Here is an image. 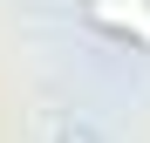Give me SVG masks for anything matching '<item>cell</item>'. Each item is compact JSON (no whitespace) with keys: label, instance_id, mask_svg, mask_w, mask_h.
<instances>
[{"label":"cell","instance_id":"obj_2","mask_svg":"<svg viewBox=\"0 0 150 143\" xmlns=\"http://www.w3.org/2000/svg\"><path fill=\"white\" fill-rule=\"evenodd\" d=\"M62 143H96V130H82V123H75V130H62Z\"/></svg>","mask_w":150,"mask_h":143},{"label":"cell","instance_id":"obj_1","mask_svg":"<svg viewBox=\"0 0 150 143\" xmlns=\"http://www.w3.org/2000/svg\"><path fill=\"white\" fill-rule=\"evenodd\" d=\"M82 20L96 34H116L150 55V0H82Z\"/></svg>","mask_w":150,"mask_h":143}]
</instances>
